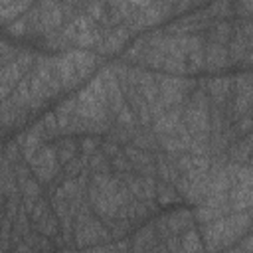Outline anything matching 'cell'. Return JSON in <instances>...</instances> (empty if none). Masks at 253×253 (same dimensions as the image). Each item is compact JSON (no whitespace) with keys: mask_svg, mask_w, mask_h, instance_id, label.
<instances>
[{"mask_svg":"<svg viewBox=\"0 0 253 253\" xmlns=\"http://www.w3.org/2000/svg\"><path fill=\"white\" fill-rule=\"evenodd\" d=\"M184 95V83L172 77H164L160 81V99L164 101V105H174L182 99Z\"/></svg>","mask_w":253,"mask_h":253,"instance_id":"6da1fadb","label":"cell"},{"mask_svg":"<svg viewBox=\"0 0 253 253\" xmlns=\"http://www.w3.org/2000/svg\"><path fill=\"white\" fill-rule=\"evenodd\" d=\"M40 20L45 30H53L61 24V8L53 0H43L40 8Z\"/></svg>","mask_w":253,"mask_h":253,"instance_id":"7a4b0ae2","label":"cell"},{"mask_svg":"<svg viewBox=\"0 0 253 253\" xmlns=\"http://www.w3.org/2000/svg\"><path fill=\"white\" fill-rule=\"evenodd\" d=\"M229 200H231L233 211H247L251 206V186L235 184V188H231Z\"/></svg>","mask_w":253,"mask_h":253,"instance_id":"3957f363","label":"cell"},{"mask_svg":"<svg viewBox=\"0 0 253 253\" xmlns=\"http://www.w3.org/2000/svg\"><path fill=\"white\" fill-rule=\"evenodd\" d=\"M69 57L73 61V67H75L77 77H85L93 69V65H95V57L91 53H87V51H75Z\"/></svg>","mask_w":253,"mask_h":253,"instance_id":"277c9868","label":"cell"},{"mask_svg":"<svg viewBox=\"0 0 253 253\" xmlns=\"http://www.w3.org/2000/svg\"><path fill=\"white\" fill-rule=\"evenodd\" d=\"M178 123H180V113L178 111H168V113H164L162 117L156 119L154 128L160 134H174V128H176Z\"/></svg>","mask_w":253,"mask_h":253,"instance_id":"5b68a950","label":"cell"},{"mask_svg":"<svg viewBox=\"0 0 253 253\" xmlns=\"http://www.w3.org/2000/svg\"><path fill=\"white\" fill-rule=\"evenodd\" d=\"M126 38H128L126 28H119V30L111 32V36L107 38V42L101 45V51L109 53V51H117V49H121V45L126 42Z\"/></svg>","mask_w":253,"mask_h":253,"instance_id":"8992f818","label":"cell"},{"mask_svg":"<svg viewBox=\"0 0 253 253\" xmlns=\"http://www.w3.org/2000/svg\"><path fill=\"white\" fill-rule=\"evenodd\" d=\"M30 4H32V0H22V2H16V4L0 6V24H8V22L14 20L16 16H20Z\"/></svg>","mask_w":253,"mask_h":253,"instance_id":"52a82bcc","label":"cell"},{"mask_svg":"<svg viewBox=\"0 0 253 253\" xmlns=\"http://www.w3.org/2000/svg\"><path fill=\"white\" fill-rule=\"evenodd\" d=\"M225 59H227V55H225V49H223L219 43H211V45L208 47V57H206V61H208V67H211V69H215V67H221V65L225 63Z\"/></svg>","mask_w":253,"mask_h":253,"instance_id":"ba28073f","label":"cell"},{"mask_svg":"<svg viewBox=\"0 0 253 253\" xmlns=\"http://www.w3.org/2000/svg\"><path fill=\"white\" fill-rule=\"evenodd\" d=\"M38 229H40L43 235H53V233L57 231L55 219H53V217H49L47 213H45V215H42V219H40V223H38Z\"/></svg>","mask_w":253,"mask_h":253,"instance_id":"9c48e42d","label":"cell"},{"mask_svg":"<svg viewBox=\"0 0 253 253\" xmlns=\"http://www.w3.org/2000/svg\"><path fill=\"white\" fill-rule=\"evenodd\" d=\"M182 249H190V251H200V249H204V245L200 243V237H198V233H194V231H188L186 235H184V245H182Z\"/></svg>","mask_w":253,"mask_h":253,"instance_id":"30bf717a","label":"cell"},{"mask_svg":"<svg viewBox=\"0 0 253 253\" xmlns=\"http://www.w3.org/2000/svg\"><path fill=\"white\" fill-rule=\"evenodd\" d=\"M75 42L79 45H93L97 42V34L93 30H89V28L87 30H81V32L75 34Z\"/></svg>","mask_w":253,"mask_h":253,"instance_id":"8fae6325","label":"cell"},{"mask_svg":"<svg viewBox=\"0 0 253 253\" xmlns=\"http://www.w3.org/2000/svg\"><path fill=\"white\" fill-rule=\"evenodd\" d=\"M174 198H176L174 190L168 188L166 184H162L160 190H158V202H160V204H168V202H174Z\"/></svg>","mask_w":253,"mask_h":253,"instance_id":"7c38bea8","label":"cell"},{"mask_svg":"<svg viewBox=\"0 0 253 253\" xmlns=\"http://www.w3.org/2000/svg\"><path fill=\"white\" fill-rule=\"evenodd\" d=\"M227 79H213L211 83H210V91L213 93V95H225V91H227Z\"/></svg>","mask_w":253,"mask_h":253,"instance_id":"4fadbf2b","label":"cell"},{"mask_svg":"<svg viewBox=\"0 0 253 253\" xmlns=\"http://www.w3.org/2000/svg\"><path fill=\"white\" fill-rule=\"evenodd\" d=\"M24 194H26V198H36V196L40 194V186H38V182H34V180H26V178H24Z\"/></svg>","mask_w":253,"mask_h":253,"instance_id":"5bb4252c","label":"cell"},{"mask_svg":"<svg viewBox=\"0 0 253 253\" xmlns=\"http://www.w3.org/2000/svg\"><path fill=\"white\" fill-rule=\"evenodd\" d=\"M119 123H121V125H130V123H132V117H130V113H128L125 107L119 109Z\"/></svg>","mask_w":253,"mask_h":253,"instance_id":"9a60e30c","label":"cell"},{"mask_svg":"<svg viewBox=\"0 0 253 253\" xmlns=\"http://www.w3.org/2000/svg\"><path fill=\"white\" fill-rule=\"evenodd\" d=\"M32 210H34V211H32V221H38V219L43 215V211H45L43 204H38V206H34Z\"/></svg>","mask_w":253,"mask_h":253,"instance_id":"2e32d148","label":"cell"},{"mask_svg":"<svg viewBox=\"0 0 253 253\" xmlns=\"http://www.w3.org/2000/svg\"><path fill=\"white\" fill-rule=\"evenodd\" d=\"M24 26H26V20H20L18 24H12L8 30H10L12 34H18V36H20V34H24V32H22V30H24Z\"/></svg>","mask_w":253,"mask_h":253,"instance_id":"e0dca14e","label":"cell"},{"mask_svg":"<svg viewBox=\"0 0 253 253\" xmlns=\"http://www.w3.org/2000/svg\"><path fill=\"white\" fill-rule=\"evenodd\" d=\"M128 4H132V6H140V8H146V6H150V0H126Z\"/></svg>","mask_w":253,"mask_h":253,"instance_id":"ac0fdd59","label":"cell"},{"mask_svg":"<svg viewBox=\"0 0 253 253\" xmlns=\"http://www.w3.org/2000/svg\"><path fill=\"white\" fill-rule=\"evenodd\" d=\"M115 166H117L119 170H125V168H126V162H125L123 158H115Z\"/></svg>","mask_w":253,"mask_h":253,"instance_id":"d6986e66","label":"cell"},{"mask_svg":"<svg viewBox=\"0 0 253 253\" xmlns=\"http://www.w3.org/2000/svg\"><path fill=\"white\" fill-rule=\"evenodd\" d=\"M83 148H85V150H87V152H89V150H93V148H95V144H93V142H91V140H87V142H85V144H83Z\"/></svg>","mask_w":253,"mask_h":253,"instance_id":"ffe728a7","label":"cell"},{"mask_svg":"<svg viewBox=\"0 0 253 253\" xmlns=\"http://www.w3.org/2000/svg\"><path fill=\"white\" fill-rule=\"evenodd\" d=\"M2 192H4V182H2V176H0V196H2Z\"/></svg>","mask_w":253,"mask_h":253,"instance_id":"44dd1931","label":"cell"},{"mask_svg":"<svg viewBox=\"0 0 253 253\" xmlns=\"http://www.w3.org/2000/svg\"><path fill=\"white\" fill-rule=\"evenodd\" d=\"M243 4H245V8L249 10V4H251V0H243Z\"/></svg>","mask_w":253,"mask_h":253,"instance_id":"7402d4cb","label":"cell"},{"mask_svg":"<svg viewBox=\"0 0 253 253\" xmlns=\"http://www.w3.org/2000/svg\"><path fill=\"white\" fill-rule=\"evenodd\" d=\"M196 2H200V0H196Z\"/></svg>","mask_w":253,"mask_h":253,"instance_id":"603a6c76","label":"cell"}]
</instances>
